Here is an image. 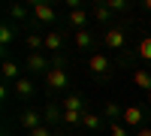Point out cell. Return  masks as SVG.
<instances>
[{
  "instance_id": "1",
  "label": "cell",
  "mask_w": 151,
  "mask_h": 136,
  "mask_svg": "<svg viewBox=\"0 0 151 136\" xmlns=\"http://www.w3.org/2000/svg\"><path fill=\"white\" fill-rule=\"evenodd\" d=\"M67 85H70V73L60 67V64H55L52 70L45 73V88L52 91V94H60V91H67Z\"/></svg>"
},
{
  "instance_id": "2",
  "label": "cell",
  "mask_w": 151,
  "mask_h": 136,
  "mask_svg": "<svg viewBox=\"0 0 151 136\" xmlns=\"http://www.w3.org/2000/svg\"><path fill=\"white\" fill-rule=\"evenodd\" d=\"M30 9H33V15L40 18L42 24H52V21L58 18V15H55V6L48 3V0H33V3H30Z\"/></svg>"
},
{
  "instance_id": "3",
  "label": "cell",
  "mask_w": 151,
  "mask_h": 136,
  "mask_svg": "<svg viewBox=\"0 0 151 136\" xmlns=\"http://www.w3.org/2000/svg\"><path fill=\"white\" fill-rule=\"evenodd\" d=\"M88 70H91L94 76H106V73L112 70V60H109L103 52H94L91 58H88Z\"/></svg>"
},
{
  "instance_id": "4",
  "label": "cell",
  "mask_w": 151,
  "mask_h": 136,
  "mask_svg": "<svg viewBox=\"0 0 151 136\" xmlns=\"http://www.w3.org/2000/svg\"><path fill=\"white\" fill-rule=\"evenodd\" d=\"M12 94H15L18 100H30V97L36 94V85H33V79H30V76H21L18 82H12Z\"/></svg>"
},
{
  "instance_id": "5",
  "label": "cell",
  "mask_w": 151,
  "mask_h": 136,
  "mask_svg": "<svg viewBox=\"0 0 151 136\" xmlns=\"http://www.w3.org/2000/svg\"><path fill=\"white\" fill-rule=\"evenodd\" d=\"M106 48H124V42H127V33H124L121 24H112V27L106 30Z\"/></svg>"
},
{
  "instance_id": "6",
  "label": "cell",
  "mask_w": 151,
  "mask_h": 136,
  "mask_svg": "<svg viewBox=\"0 0 151 136\" xmlns=\"http://www.w3.org/2000/svg\"><path fill=\"white\" fill-rule=\"evenodd\" d=\"M18 127H24V130H36V127H42V112H36V109H27V112H21L18 115Z\"/></svg>"
},
{
  "instance_id": "7",
  "label": "cell",
  "mask_w": 151,
  "mask_h": 136,
  "mask_svg": "<svg viewBox=\"0 0 151 136\" xmlns=\"http://www.w3.org/2000/svg\"><path fill=\"white\" fill-rule=\"evenodd\" d=\"M142 121H145V112H142L139 106H124V118H121V124H130V127L139 130Z\"/></svg>"
},
{
  "instance_id": "8",
  "label": "cell",
  "mask_w": 151,
  "mask_h": 136,
  "mask_svg": "<svg viewBox=\"0 0 151 136\" xmlns=\"http://www.w3.org/2000/svg\"><path fill=\"white\" fill-rule=\"evenodd\" d=\"M52 67H55V64H48L42 52H30V55H27V70H30V73H48Z\"/></svg>"
},
{
  "instance_id": "9",
  "label": "cell",
  "mask_w": 151,
  "mask_h": 136,
  "mask_svg": "<svg viewBox=\"0 0 151 136\" xmlns=\"http://www.w3.org/2000/svg\"><path fill=\"white\" fill-rule=\"evenodd\" d=\"M88 18H91V9H73L70 15H67V24L70 27H76V30H85V24H88Z\"/></svg>"
},
{
  "instance_id": "10",
  "label": "cell",
  "mask_w": 151,
  "mask_h": 136,
  "mask_svg": "<svg viewBox=\"0 0 151 136\" xmlns=\"http://www.w3.org/2000/svg\"><path fill=\"white\" fill-rule=\"evenodd\" d=\"M64 112H85L82 94H70V97H64Z\"/></svg>"
},
{
  "instance_id": "11",
  "label": "cell",
  "mask_w": 151,
  "mask_h": 136,
  "mask_svg": "<svg viewBox=\"0 0 151 136\" xmlns=\"http://www.w3.org/2000/svg\"><path fill=\"white\" fill-rule=\"evenodd\" d=\"M133 85H136L139 91H151V73H148V70H136V73H133Z\"/></svg>"
},
{
  "instance_id": "12",
  "label": "cell",
  "mask_w": 151,
  "mask_h": 136,
  "mask_svg": "<svg viewBox=\"0 0 151 136\" xmlns=\"http://www.w3.org/2000/svg\"><path fill=\"white\" fill-rule=\"evenodd\" d=\"M60 45H64V33H60V30L45 33V48H48V52H60Z\"/></svg>"
},
{
  "instance_id": "13",
  "label": "cell",
  "mask_w": 151,
  "mask_h": 136,
  "mask_svg": "<svg viewBox=\"0 0 151 136\" xmlns=\"http://www.w3.org/2000/svg\"><path fill=\"white\" fill-rule=\"evenodd\" d=\"M3 79H6V82H18V79H21L15 60H3Z\"/></svg>"
},
{
  "instance_id": "14",
  "label": "cell",
  "mask_w": 151,
  "mask_h": 136,
  "mask_svg": "<svg viewBox=\"0 0 151 136\" xmlns=\"http://www.w3.org/2000/svg\"><path fill=\"white\" fill-rule=\"evenodd\" d=\"M12 40H15V24H0V45H9Z\"/></svg>"
},
{
  "instance_id": "15",
  "label": "cell",
  "mask_w": 151,
  "mask_h": 136,
  "mask_svg": "<svg viewBox=\"0 0 151 136\" xmlns=\"http://www.w3.org/2000/svg\"><path fill=\"white\" fill-rule=\"evenodd\" d=\"M136 52H139L142 60H151V36H142L139 45H136Z\"/></svg>"
},
{
  "instance_id": "16",
  "label": "cell",
  "mask_w": 151,
  "mask_h": 136,
  "mask_svg": "<svg viewBox=\"0 0 151 136\" xmlns=\"http://www.w3.org/2000/svg\"><path fill=\"white\" fill-rule=\"evenodd\" d=\"M91 42H94V36L88 30H76V45L79 48H91Z\"/></svg>"
},
{
  "instance_id": "17",
  "label": "cell",
  "mask_w": 151,
  "mask_h": 136,
  "mask_svg": "<svg viewBox=\"0 0 151 136\" xmlns=\"http://www.w3.org/2000/svg\"><path fill=\"white\" fill-rule=\"evenodd\" d=\"M100 121H103V118H100L97 112H85V118H82V124H85L88 130H97V127H100Z\"/></svg>"
},
{
  "instance_id": "18",
  "label": "cell",
  "mask_w": 151,
  "mask_h": 136,
  "mask_svg": "<svg viewBox=\"0 0 151 136\" xmlns=\"http://www.w3.org/2000/svg\"><path fill=\"white\" fill-rule=\"evenodd\" d=\"M103 112H106L109 118H115V121H121V118H124V109H121L118 103H106V106H103Z\"/></svg>"
},
{
  "instance_id": "19",
  "label": "cell",
  "mask_w": 151,
  "mask_h": 136,
  "mask_svg": "<svg viewBox=\"0 0 151 136\" xmlns=\"http://www.w3.org/2000/svg\"><path fill=\"white\" fill-rule=\"evenodd\" d=\"M27 48H30V52H40V48H45V36L30 33V36H27Z\"/></svg>"
},
{
  "instance_id": "20",
  "label": "cell",
  "mask_w": 151,
  "mask_h": 136,
  "mask_svg": "<svg viewBox=\"0 0 151 136\" xmlns=\"http://www.w3.org/2000/svg\"><path fill=\"white\" fill-rule=\"evenodd\" d=\"M82 118H85V112H60L64 124H82Z\"/></svg>"
},
{
  "instance_id": "21",
  "label": "cell",
  "mask_w": 151,
  "mask_h": 136,
  "mask_svg": "<svg viewBox=\"0 0 151 136\" xmlns=\"http://www.w3.org/2000/svg\"><path fill=\"white\" fill-rule=\"evenodd\" d=\"M94 18H97V21H109V18H112V12H109V6H106V3H100V6H94Z\"/></svg>"
},
{
  "instance_id": "22",
  "label": "cell",
  "mask_w": 151,
  "mask_h": 136,
  "mask_svg": "<svg viewBox=\"0 0 151 136\" xmlns=\"http://www.w3.org/2000/svg\"><path fill=\"white\" fill-rule=\"evenodd\" d=\"M109 136H130V133H127V124L112 121V124H109Z\"/></svg>"
},
{
  "instance_id": "23",
  "label": "cell",
  "mask_w": 151,
  "mask_h": 136,
  "mask_svg": "<svg viewBox=\"0 0 151 136\" xmlns=\"http://www.w3.org/2000/svg\"><path fill=\"white\" fill-rule=\"evenodd\" d=\"M9 15L15 18V21H21L24 15H27V6H21V3H12V6H9Z\"/></svg>"
},
{
  "instance_id": "24",
  "label": "cell",
  "mask_w": 151,
  "mask_h": 136,
  "mask_svg": "<svg viewBox=\"0 0 151 136\" xmlns=\"http://www.w3.org/2000/svg\"><path fill=\"white\" fill-rule=\"evenodd\" d=\"M109 12H127V0H106Z\"/></svg>"
},
{
  "instance_id": "25",
  "label": "cell",
  "mask_w": 151,
  "mask_h": 136,
  "mask_svg": "<svg viewBox=\"0 0 151 136\" xmlns=\"http://www.w3.org/2000/svg\"><path fill=\"white\" fill-rule=\"evenodd\" d=\"M27 136H52V133H48V127H45V124H42V127H36V130H30V133H27Z\"/></svg>"
},
{
  "instance_id": "26",
  "label": "cell",
  "mask_w": 151,
  "mask_h": 136,
  "mask_svg": "<svg viewBox=\"0 0 151 136\" xmlns=\"http://www.w3.org/2000/svg\"><path fill=\"white\" fill-rule=\"evenodd\" d=\"M136 136H151V127H139V130H136Z\"/></svg>"
},
{
  "instance_id": "27",
  "label": "cell",
  "mask_w": 151,
  "mask_h": 136,
  "mask_svg": "<svg viewBox=\"0 0 151 136\" xmlns=\"http://www.w3.org/2000/svg\"><path fill=\"white\" fill-rule=\"evenodd\" d=\"M142 6H145V12H151V0H145V3H142Z\"/></svg>"
},
{
  "instance_id": "28",
  "label": "cell",
  "mask_w": 151,
  "mask_h": 136,
  "mask_svg": "<svg viewBox=\"0 0 151 136\" xmlns=\"http://www.w3.org/2000/svg\"><path fill=\"white\" fill-rule=\"evenodd\" d=\"M148 103H151V91H148Z\"/></svg>"
}]
</instances>
